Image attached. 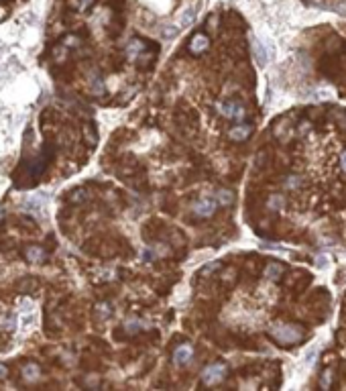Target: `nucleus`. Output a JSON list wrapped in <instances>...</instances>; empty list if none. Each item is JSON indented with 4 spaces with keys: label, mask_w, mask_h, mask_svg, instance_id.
I'll return each mask as SVG.
<instances>
[{
    "label": "nucleus",
    "mask_w": 346,
    "mask_h": 391,
    "mask_svg": "<svg viewBox=\"0 0 346 391\" xmlns=\"http://www.w3.org/2000/svg\"><path fill=\"white\" fill-rule=\"evenodd\" d=\"M126 332H136L139 330V322H126Z\"/></svg>",
    "instance_id": "nucleus-21"
},
{
    "label": "nucleus",
    "mask_w": 346,
    "mask_h": 391,
    "mask_svg": "<svg viewBox=\"0 0 346 391\" xmlns=\"http://www.w3.org/2000/svg\"><path fill=\"white\" fill-rule=\"evenodd\" d=\"M281 273H283V265H279V263H271L267 269H265V277L267 279H279L281 277Z\"/></svg>",
    "instance_id": "nucleus-9"
},
{
    "label": "nucleus",
    "mask_w": 346,
    "mask_h": 391,
    "mask_svg": "<svg viewBox=\"0 0 346 391\" xmlns=\"http://www.w3.org/2000/svg\"><path fill=\"white\" fill-rule=\"evenodd\" d=\"M194 15H196V9H190L184 13V19H182V27H188L194 23Z\"/></svg>",
    "instance_id": "nucleus-17"
},
{
    "label": "nucleus",
    "mask_w": 346,
    "mask_h": 391,
    "mask_svg": "<svg viewBox=\"0 0 346 391\" xmlns=\"http://www.w3.org/2000/svg\"><path fill=\"white\" fill-rule=\"evenodd\" d=\"M208 47H210V39H208V35H204V33H196V35L192 37V41H190V53H192V55H200V53H204Z\"/></svg>",
    "instance_id": "nucleus-5"
},
{
    "label": "nucleus",
    "mask_w": 346,
    "mask_h": 391,
    "mask_svg": "<svg viewBox=\"0 0 346 391\" xmlns=\"http://www.w3.org/2000/svg\"><path fill=\"white\" fill-rule=\"evenodd\" d=\"M251 133H253V126H251V124H238V126H234V128L228 130V137H230L232 141H247V139L251 137Z\"/></svg>",
    "instance_id": "nucleus-7"
},
{
    "label": "nucleus",
    "mask_w": 346,
    "mask_h": 391,
    "mask_svg": "<svg viewBox=\"0 0 346 391\" xmlns=\"http://www.w3.org/2000/svg\"><path fill=\"white\" fill-rule=\"evenodd\" d=\"M332 379H334V369L332 367L324 369V373L320 375V387L322 389H330L332 387Z\"/></svg>",
    "instance_id": "nucleus-10"
},
{
    "label": "nucleus",
    "mask_w": 346,
    "mask_h": 391,
    "mask_svg": "<svg viewBox=\"0 0 346 391\" xmlns=\"http://www.w3.org/2000/svg\"><path fill=\"white\" fill-rule=\"evenodd\" d=\"M314 354H316V348H312V350L307 352V363H314Z\"/></svg>",
    "instance_id": "nucleus-24"
},
{
    "label": "nucleus",
    "mask_w": 346,
    "mask_h": 391,
    "mask_svg": "<svg viewBox=\"0 0 346 391\" xmlns=\"http://www.w3.org/2000/svg\"><path fill=\"white\" fill-rule=\"evenodd\" d=\"M23 375H25V379L33 381V379L39 377V367H37L35 363H27V365L23 367Z\"/></svg>",
    "instance_id": "nucleus-11"
},
{
    "label": "nucleus",
    "mask_w": 346,
    "mask_h": 391,
    "mask_svg": "<svg viewBox=\"0 0 346 391\" xmlns=\"http://www.w3.org/2000/svg\"><path fill=\"white\" fill-rule=\"evenodd\" d=\"M316 265H318L320 269H326V267L330 265V263H328V257H326V255H320V257L316 259Z\"/></svg>",
    "instance_id": "nucleus-20"
},
{
    "label": "nucleus",
    "mask_w": 346,
    "mask_h": 391,
    "mask_svg": "<svg viewBox=\"0 0 346 391\" xmlns=\"http://www.w3.org/2000/svg\"><path fill=\"white\" fill-rule=\"evenodd\" d=\"M269 334L283 346H293L303 338V330L295 324H273L269 328Z\"/></svg>",
    "instance_id": "nucleus-1"
},
{
    "label": "nucleus",
    "mask_w": 346,
    "mask_h": 391,
    "mask_svg": "<svg viewBox=\"0 0 346 391\" xmlns=\"http://www.w3.org/2000/svg\"><path fill=\"white\" fill-rule=\"evenodd\" d=\"M145 51V43L141 41V39H132L130 43H128V53L132 55V57H136L139 53H143Z\"/></svg>",
    "instance_id": "nucleus-12"
},
{
    "label": "nucleus",
    "mask_w": 346,
    "mask_h": 391,
    "mask_svg": "<svg viewBox=\"0 0 346 391\" xmlns=\"http://www.w3.org/2000/svg\"><path fill=\"white\" fill-rule=\"evenodd\" d=\"M7 373H9L7 367H5V365H0V377H7Z\"/></svg>",
    "instance_id": "nucleus-25"
},
{
    "label": "nucleus",
    "mask_w": 346,
    "mask_h": 391,
    "mask_svg": "<svg viewBox=\"0 0 346 391\" xmlns=\"http://www.w3.org/2000/svg\"><path fill=\"white\" fill-rule=\"evenodd\" d=\"M269 204H271V206H273V208H277V206H281V204H283V200H281V198H279V196H273V198H271V200H269Z\"/></svg>",
    "instance_id": "nucleus-22"
},
{
    "label": "nucleus",
    "mask_w": 346,
    "mask_h": 391,
    "mask_svg": "<svg viewBox=\"0 0 346 391\" xmlns=\"http://www.w3.org/2000/svg\"><path fill=\"white\" fill-rule=\"evenodd\" d=\"M216 206H218L216 200L202 198V200H198V202L194 204V214L200 216V218H208V216H212V214L216 212Z\"/></svg>",
    "instance_id": "nucleus-4"
},
{
    "label": "nucleus",
    "mask_w": 346,
    "mask_h": 391,
    "mask_svg": "<svg viewBox=\"0 0 346 391\" xmlns=\"http://www.w3.org/2000/svg\"><path fill=\"white\" fill-rule=\"evenodd\" d=\"M27 259L33 261V263H37V261L43 259V251H41L39 246H29V248H27Z\"/></svg>",
    "instance_id": "nucleus-14"
},
{
    "label": "nucleus",
    "mask_w": 346,
    "mask_h": 391,
    "mask_svg": "<svg viewBox=\"0 0 346 391\" xmlns=\"http://www.w3.org/2000/svg\"><path fill=\"white\" fill-rule=\"evenodd\" d=\"M340 167H342V171L346 173V151H344L342 157H340Z\"/></svg>",
    "instance_id": "nucleus-23"
},
{
    "label": "nucleus",
    "mask_w": 346,
    "mask_h": 391,
    "mask_svg": "<svg viewBox=\"0 0 346 391\" xmlns=\"http://www.w3.org/2000/svg\"><path fill=\"white\" fill-rule=\"evenodd\" d=\"M285 188H289V190H295V188H299L301 186V177L299 175H291V177H285Z\"/></svg>",
    "instance_id": "nucleus-16"
},
{
    "label": "nucleus",
    "mask_w": 346,
    "mask_h": 391,
    "mask_svg": "<svg viewBox=\"0 0 346 391\" xmlns=\"http://www.w3.org/2000/svg\"><path fill=\"white\" fill-rule=\"evenodd\" d=\"M216 200H218L222 206H228V204H232L234 194H232L230 190H220V192H218V196H216Z\"/></svg>",
    "instance_id": "nucleus-13"
},
{
    "label": "nucleus",
    "mask_w": 346,
    "mask_h": 391,
    "mask_svg": "<svg viewBox=\"0 0 346 391\" xmlns=\"http://www.w3.org/2000/svg\"><path fill=\"white\" fill-rule=\"evenodd\" d=\"M316 98H318V100H332V98H334V90H330V88H320V90H316Z\"/></svg>",
    "instance_id": "nucleus-15"
},
{
    "label": "nucleus",
    "mask_w": 346,
    "mask_h": 391,
    "mask_svg": "<svg viewBox=\"0 0 346 391\" xmlns=\"http://www.w3.org/2000/svg\"><path fill=\"white\" fill-rule=\"evenodd\" d=\"M192 357H194V348L190 344H182V346L176 348V352H173V363H176L178 367H184V365H188L192 361Z\"/></svg>",
    "instance_id": "nucleus-6"
},
{
    "label": "nucleus",
    "mask_w": 346,
    "mask_h": 391,
    "mask_svg": "<svg viewBox=\"0 0 346 391\" xmlns=\"http://www.w3.org/2000/svg\"><path fill=\"white\" fill-rule=\"evenodd\" d=\"M161 35H163L165 39H173V37L178 35V29H176V27H167V29L163 27V33H161Z\"/></svg>",
    "instance_id": "nucleus-19"
},
{
    "label": "nucleus",
    "mask_w": 346,
    "mask_h": 391,
    "mask_svg": "<svg viewBox=\"0 0 346 391\" xmlns=\"http://www.w3.org/2000/svg\"><path fill=\"white\" fill-rule=\"evenodd\" d=\"M218 110H220V114L222 116H226V118H232V120H243L245 118V114H247V110L238 104V102H224V104H220L218 106Z\"/></svg>",
    "instance_id": "nucleus-3"
},
{
    "label": "nucleus",
    "mask_w": 346,
    "mask_h": 391,
    "mask_svg": "<svg viewBox=\"0 0 346 391\" xmlns=\"http://www.w3.org/2000/svg\"><path fill=\"white\" fill-rule=\"evenodd\" d=\"M253 53H255L259 65H267V51H265V47L261 45V41L255 39V37H253Z\"/></svg>",
    "instance_id": "nucleus-8"
},
{
    "label": "nucleus",
    "mask_w": 346,
    "mask_h": 391,
    "mask_svg": "<svg viewBox=\"0 0 346 391\" xmlns=\"http://www.w3.org/2000/svg\"><path fill=\"white\" fill-rule=\"evenodd\" d=\"M124 3H126V0H114V5H118V7H120V5H124Z\"/></svg>",
    "instance_id": "nucleus-26"
},
{
    "label": "nucleus",
    "mask_w": 346,
    "mask_h": 391,
    "mask_svg": "<svg viewBox=\"0 0 346 391\" xmlns=\"http://www.w3.org/2000/svg\"><path fill=\"white\" fill-rule=\"evenodd\" d=\"M226 373H228V369L224 363H214L202 371V381H204V385H218L220 381H224Z\"/></svg>",
    "instance_id": "nucleus-2"
},
{
    "label": "nucleus",
    "mask_w": 346,
    "mask_h": 391,
    "mask_svg": "<svg viewBox=\"0 0 346 391\" xmlns=\"http://www.w3.org/2000/svg\"><path fill=\"white\" fill-rule=\"evenodd\" d=\"M94 3H96V0H78V3H76V9H78L80 13H84V11H88L90 7H94Z\"/></svg>",
    "instance_id": "nucleus-18"
}]
</instances>
